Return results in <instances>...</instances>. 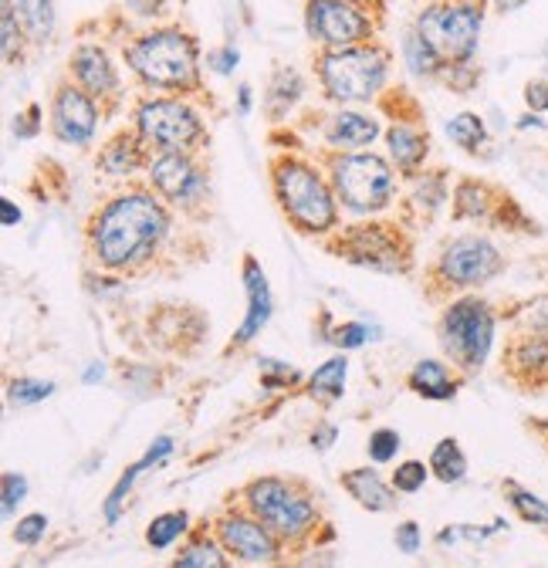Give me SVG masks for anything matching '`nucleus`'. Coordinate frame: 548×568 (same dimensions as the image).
Returning a JSON list of instances; mask_svg holds the SVG:
<instances>
[{"label":"nucleus","mask_w":548,"mask_h":568,"mask_svg":"<svg viewBox=\"0 0 548 568\" xmlns=\"http://www.w3.org/2000/svg\"><path fill=\"white\" fill-rule=\"evenodd\" d=\"M166 231H170L166 206L146 190H129L109 200L95 213L89 241L102 267L125 271L132 264H143L146 257H153Z\"/></svg>","instance_id":"obj_1"},{"label":"nucleus","mask_w":548,"mask_h":568,"mask_svg":"<svg viewBox=\"0 0 548 568\" xmlns=\"http://www.w3.org/2000/svg\"><path fill=\"white\" fill-rule=\"evenodd\" d=\"M125 64L146 89L190 92L200 85V44L180 28H153L125 44Z\"/></svg>","instance_id":"obj_2"},{"label":"nucleus","mask_w":548,"mask_h":568,"mask_svg":"<svg viewBox=\"0 0 548 568\" xmlns=\"http://www.w3.org/2000/svg\"><path fill=\"white\" fill-rule=\"evenodd\" d=\"M318 82L328 102L335 105H366L376 102L389 79V51L379 44H359L342 51H322L318 61Z\"/></svg>","instance_id":"obj_3"},{"label":"nucleus","mask_w":548,"mask_h":568,"mask_svg":"<svg viewBox=\"0 0 548 568\" xmlns=\"http://www.w3.org/2000/svg\"><path fill=\"white\" fill-rule=\"evenodd\" d=\"M274 193L288 221L305 234H325L338 221V196L335 186L305 160L282 156L274 163Z\"/></svg>","instance_id":"obj_4"},{"label":"nucleus","mask_w":548,"mask_h":568,"mask_svg":"<svg viewBox=\"0 0 548 568\" xmlns=\"http://www.w3.org/2000/svg\"><path fill=\"white\" fill-rule=\"evenodd\" d=\"M485 28V4L481 0H437L424 8L414 31L440 54L444 68L467 64L477 54Z\"/></svg>","instance_id":"obj_5"},{"label":"nucleus","mask_w":548,"mask_h":568,"mask_svg":"<svg viewBox=\"0 0 548 568\" xmlns=\"http://www.w3.org/2000/svg\"><path fill=\"white\" fill-rule=\"evenodd\" d=\"M332 186L349 213L369 217V213H379L393 203L396 173L376 153H338L332 160Z\"/></svg>","instance_id":"obj_6"},{"label":"nucleus","mask_w":548,"mask_h":568,"mask_svg":"<svg viewBox=\"0 0 548 568\" xmlns=\"http://www.w3.org/2000/svg\"><path fill=\"white\" fill-rule=\"evenodd\" d=\"M135 132L156 153H193L203 142V119L183 99H143L135 105Z\"/></svg>","instance_id":"obj_7"},{"label":"nucleus","mask_w":548,"mask_h":568,"mask_svg":"<svg viewBox=\"0 0 548 568\" xmlns=\"http://www.w3.org/2000/svg\"><path fill=\"white\" fill-rule=\"evenodd\" d=\"M440 338L447 355L467 373L481 369L495 345V312L481 298H460L447 308L440 322Z\"/></svg>","instance_id":"obj_8"},{"label":"nucleus","mask_w":548,"mask_h":568,"mask_svg":"<svg viewBox=\"0 0 548 568\" xmlns=\"http://www.w3.org/2000/svg\"><path fill=\"white\" fill-rule=\"evenodd\" d=\"M305 31L325 51H342V48L369 44V38L376 34V24L369 11L363 4H353V0H308Z\"/></svg>","instance_id":"obj_9"},{"label":"nucleus","mask_w":548,"mask_h":568,"mask_svg":"<svg viewBox=\"0 0 548 568\" xmlns=\"http://www.w3.org/2000/svg\"><path fill=\"white\" fill-rule=\"evenodd\" d=\"M247 505L251 511L257 515L261 525H267L271 531L278 535H305L315 521V508L308 497L295 494L288 484L274 480V477H264V480H254L247 487Z\"/></svg>","instance_id":"obj_10"},{"label":"nucleus","mask_w":548,"mask_h":568,"mask_svg":"<svg viewBox=\"0 0 548 568\" xmlns=\"http://www.w3.org/2000/svg\"><path fill=\"white\" fill-rule=\"evenodd\" d=\"M505 271L501 251L488 237H457L440 254V277L454 288H481V284L495 281Z\"/></svg>","instance_id":"obj_11"},{"label":"nucleus","mask_w":548,"mask_h":568,"mask_svg":"<svg viewBox=\"0 0 548 568\" xmlns=\"http://www.w3.org/2000/svg\"><path fill=\"white\" fill-rule=\"evenodd\" d=\"M102 125V109L99 99H92L85 89L64 82L58 85L54 99H51V132L58 135V142L64 146H92Z\"/></svg>","instance_id":"obj_12"},{"label":"nucleus","mask_w":548,"mask_h":568,"mask_svg":"<svg viewBox=\"0 0 548 568\" xmlns=\"http://www.w3.org/2000/svg\"><path fill=\"white\" fill-rule=\"evenodd\" d=\"M146 173L156 193L176 206H190L207 193V176H203V170L190 153H156L146 163Z\"/></svg>","instance_id":"obj_13"},{"label":"nucleus","mask_w":548,"mask_h":568,"mask_svg":"<svg viewBox=\"0 0 548 568\" xmlns=\"http://www.w3.org/2000/svg\"><path fill=\"white\" fill-rule=\"evenodd\" d=\"M338 251L349 261L373 267V271H396L399 267V237L393 234V227L383 224H366V227H353L346 237H342Z\"/></svg>","instance_id":"obj_14"},{"label":"nucleus","mask_w":548,"mask_h":568,"mask_svg":"<svg viewBox=\"0 0 548 568\" xmlns=\"http://www.w3.org/2000/svg\"><path fill=\"white\" fill-rule=\"evenodd\" d=\"M68 68H72V79L79 89H85L92 99H115L119 95V68L109 58V51L102 44H79L68 58Z\"/></svg>","instance_id":"obj_15"},{"label":"nucleus","mask_w":548,"mask_h":568,"mask_svg":"<svg viewBox=\"0 0 548 568\" xmlns=\"http://www.w3.org/2000/svg\"><path fill=\"white\" fill-rule=\"evenodd\" d=\"M379 132H383L379 119L359 109H338L325 122V142L338 153H363L379 139Z\"/></svg>","instance_id":"obj_16"},{"label":"nucleus","mask_w":548,"mask_h":568,"mask_svg":"<svg viewBox=\"0 0 548 568\" xmlns=\"http://www.w3.org/2000/svg\"><path fill=\"white\" fill-rule=\"evenodd\" d=\"M221 541L227 551H234L244 561H274L278 558V545H274L267 528H261V521L227 518L221 525Z\"/></svg>","instance_id":"obj_17"},{"label":"nucleus","mask_w":548,"mask_h":568,"mask_svg":"<svg viewBox=\"0 0 548 568\" xmlns=\"http://www.w3.org/2000/svg\"><path fill=\"white\" fill-rule=\"evenodd\" d=\"M244 288H247V318L234 335L237 345H247L254 335H261V328L271 318V288H267V277L254 257L244 261Z\"/></svg>","instance_id":"obj_18"},{"label":"nucleus","mask_w":548,"mask_h":568,"mask_svg":"<svg viewBox=\"0 0 548 568\" xmlns=\"http://www.w3.org/2000/svg\"><path fill=\"white\" fill-rule=\"evenodd\" d=\"M143 150H150L140 139V132H119L115 139L105 142V150L99 153V170L112 180L132 176L143 166Z\"/></svg>","instance_id":"obj_19"},{"label":"nucleus","mask_w":548,"mask_h":568,"mask_svg":"<svg viewBox=\"0 0 548 568\" xmlns=\"http://www.w3.org/2000/svg\"><path fill=\"white\" fill-rule=\"evenodd\" d=\"M386 142H389V156H393L396 170H403V173H417L430 150L427 132H420L409 122H393L386 132Z\"/></svg>","instance_id":"obj_20"},{"label":"nucleus","mask_w":548,"mask_h":568,"mask_svg":"<svg viewBox=\"0 0 548 568\" xmlns=\"http://www.w3.org/2000/svg\"><path fill=\"white\" fill-rule=\"evenodd\" d=\"M14 8L31 44H48L54 38V0H8Z\"/></svg>","instance_id":"obj_21"},{"label":"nucleus","mask_w":548,"mask_h":568,"mask_svg":"<svg viewBox=\"0 0 548 568\" xmlns=\"http://www.w3.org/2000/svg\"><path fill=\"white\" fill-rule=\"evenodd\" d=\"M342 484H346V490L356 497L363 508H369V511L393 508V490L379 480L376 470H349L346 477H342Z\"/></svg>","instance_id":"obj_22"},{"label":"nucleus","mask_w":548,"mask_h":568,"mask_svg":"<svg viewBox=\"0 0 548 568\" xmlns=\"http://www.w3.org/2000/svg\"><path fill=\"white\" fill-rule=\"evenodd\" d=\"M302 95H305V82H302L298 71H295V68H278V71H274L271 85H267L264 105H267V112H271L274 119H282V115L292 112V105H295Z\"/></svg>","instance_id":"obj_23"},{"label":"nucleus","mask_w":548,"mask_h":568,"mask_svg":"<svg viewBox=\"0 0 548 568\" xmlns=\"http://www.w3.org/2000/svg\"><path fill=\"white\" fill-rule=\"evenodd\" d=\"M508 363L521 376H548V338L545 335H521L508 348Z\"/></svg>","instance_id":"obj_24"},{"label":"nucleus","mask_w":548,"mask_h":568,"mask_svg":"<svg viewBox=\"0 0 548 568\" xmlns=\"http://www.w3.org/2000/svg\"><path fill=\"white\" fill-rule=\"evenodd\" d=\"M399 51H403V64L409 68V75H417V79H434V75H440V71H444L440 54H437L417 31H406V34H403Z\"/></svg>","instance_id":"obj_25"},{"label":"nucleus","mask_w":548,"mask_h":568,"mask_svg":"<svg viewBox=\"0 0 548 568\" xmlns=\"http://www.w3.org/2000/svg\"><path fill=\"white\" fill-rule=\"evenodd\" d=\"M409 386H414L420 396H427V399H450L454 396V379H450V373H447V366L444 363H437V359H424V363H417V369L409 373Z\"/></svg>","instance_id":"obj_26"},{"label":"nucleus","mask_w":548,"mask_h":568,"mask_svg":"<svg viewBox=\"0 0 548 568\" xmlns=\"http://www.w3.org/2000/svg\"><path fill=\"white\" fill-rule=\"evenodd\" d=\"M447 139L464 153H477L488 142V125L477 112H457L447 119Z\"/></svg>","instance_id":"obj_27"},{"label":"nucleus","mask_w":548,"mask_h":568,"mask_svg":"<svg viewBox=\"0 0 548 568\" xmlns=\"http://www.w3.org/2000/svg\"><path fill=\"white\" fill-rule=\"evenodd\" d=\"M346 373H349V363H346V355H335V359H328L325 366H318L308 379V389L312 396L318 399H338L342 389H346Z\"/></svg>","instance_id":"obj_28"},{"label":"nucleus","mask_w":548,"mask_h":568,"mask_svg":"<svg viewBox=\"0 0 548 568\" xmlns=\"http://www.w3.org/2000/svg\"><path fill=\"white\" fill-rule=\"evenodd\" d=\"M170 450H173V440H170V437H160V440H156V444L150 447V454H146V457H143L140 464H135V467H129V470H125V477H122V480L115 484V490L109 494V505H105V515H109V521H115V518H119L122 494H125V490L132 487V480H135V477H140V470H146V467L160 464V460H163V457H166Z\"/></svg>","instance_id":"obj_29"},{"label":"nucleus","mask_w":548,"mask_h":568,"mask_svg":"<svg viewBox=\"0 0 548 568\" xmlns=\"http://www.w3.org/2000/svg\"><path fill=\"white\" fill-rule=\"evenodd\" d=\"M430 470H434L444 484H457V480H464V474H467V460H464L460 444H457V440H440V444L434 447Z\"/></svg>","instance_id":"obj_30"},{"label":"nucleus","mask_w":548,"mask_h":568,"mask_svg":"<svg viewBox=\"0 0 548 568\" xmlns=\"http://www.w3.org/2000/svg\"><path fill=\"white\" fill-rule=\"evenodd\" d=\"M454 200H457V213H460V217H488V210L495 206L491 186L477 183V180H464L457 186Z\"/></svg>","instance_id":"obj_31"},{"label":"nucleus","mask_w":548,"mask_h":568,"mask_svg":"<svg viewBox=\"0 0 548 568\" xmlns=\"http://www.w3.org/2000/svg\"><path fill=\"white\" fill-rule=\"evenodd\" d=\"M170 568H227V558L214 541L203 538V541H193Z\"/></svg>","instance_id":"obj_32"},{"label":"nucleus","mask_w":548,"mask_h":568,"mask_svg":"<svg viewBox=\"0 0 548 568\" xmlns=\"http://www.w3.org/2000/svg\"><path fill=\"white\" fill-rule=\"evenodd\" d=\"M186 525H190V518H186V511H170V515H160L153 525H150V531H146V541L153 545V548H170L183 531H186Z\"/></svg>","instance_id":"obj_33"},{"label":"nucleus","mask_w":548,"mask_h":568,"mask_svg":"<svg viewBox=\"0 0 548 568\" xmlns=\"http://www.w3.org/2000/svg\"><path fill=\"white\" fill-rule=\"evenodd\" d=\"M508 501H511V508H515L528 525H548V505L541 501L538 494H531V490H525V487L508 484Z\"/></svg>","instance_id":"obj_34"},{"label":"nucleus","mask_w":548,"mask_h":568,"mask_svg":"<svg viewBox=\"0 0 548 568\" xmlns=\"http://www.w3.org/2000/svg\"><path fill=\"white\" fill-rule=\"evenodd\" d=\"M21 21H18V14H14V8L8 4H0V48H4V61L11 64L18 54H21Z\"/></svg>","instance_id":"obj_35"},{"label":"nucleus","mask_w":548,"mask_h":568,"mask_svg":"<svg viewBox=\"0 0 548 568\" xmlns=\"http://www.w3.org/2000/svg\"><path fill=\"white\" fill-rule=\"evenodd\" d=\"M51 393H54V383H41V379H14L11 383V403H18V406L41 403Z\"/></svg>","instance_id":"obj_36"},{"label":"nucleus","mask_w":548,"mask_h":568,"mask_svg":"<svg viewBox=\"0 0 548 568\" xmlns=\"http://www.w3.org/2000/svg\"><path fill=\"white\" fill-rule=\"evenodd\" d=\"M424 480H427V467L420 460H406L393 474V487L403 490V494H417L424 487Z\"/></svg>","instance_id":"obj_37"},{"label":"nucleus","mask_w":548,"mask_h":568,"mask_svg":"<svg viewBox=\"0 0 548 568\" xmlns=\"http://www.w3.org/2000/svg\"><path fill=\"white\" fill-rule=\"evenodd\" d=\"M396 450H399V434H396V430H376V434L369 437V457H373L376 464L393 460Z\"/></svg>","instance_id":"obj_38"},{"label":"nucleus","mask_w":548,"mask_h":568,"mask_svg":"<svg viewBox=\"0 0 548 568\" xmlns=\"http://www.w3.org/2000/svg\"><path fill=\"white\" fill-rule=\"evenodd\" d=\"M44 528H48V518H44V515H28V518L18 521L14 538H18L21 545H38V541L44 538Z\"/></svg>","instance_id":"obj_39"},{"label":"nucleus","mask_w":548,"mask_h":568,"mask_svg":"<svg viewBox=\"0 0 548 568\" xmlns=\"http://www.w3.org/2000/svg\"><path fill=\"white\" fill-rule=\"evenodd\" d=\"M207 64L217 71V75H231V71L241 64V51L234 48V44H224V48H214L211 54H207Z\"/></svg>","instance_id":"obj_40"},{"label":"nucleus","mask_w":548,"mask_h":568,"mask_svg":"<svg viewBox=\"0 0 548 568\" xmlns=\"http://www.w3.org/2000/svg\"><path fill=\"white\" fill-rule=\"evenodd\" d=\"M24 494H28V480L21 474H4V515H11L14 505L24 501Z\"/></svg>","instance_id":"obj_41"},{"label":"nucleus","mask_w":548,"mask_h":568,"mask_svg":"<svg viewBox=\"0 0 548 568\" xmlns=\"http://www.w3.org/2000/svg\"><path fill=\"white\" fill-rule=\"evenodd\" d=\"M525 105L528 112H548V79H531L525 85Z\"/></svg>","instance_id":"obj_42"},{"label":"nucleus","mask_w":548,"mask_h":568,"mask_svg":"<svg viewBox=\"0 0 548 568\" xmlns=\"http://www.w3.org/2000/svg\"><path fill=\"white\" fill-rule=\"evenodd\" d=\"M41 105H31L28 112H18L14 115V135L18 139H34L38 132H41Z\"/></svg>","instance_id":"obj_43"},{"label":"nucleus","mask_w":548,"mask_h":568,"mask_svg":"<svg viewBox=\"0 0 548 568\" xmlns=\"http://www.w3.org/2000/svg\"><path fill=\"white\" fill-rule=\"evenodd\" d=\"M366 338H369V328H366L363 322L342 325V328L335 332V345H342V348H359V345H363Z\"/></svg>","instance_id":"obj_44"},{"label":"nucleus","mask_w":548,"mask_h":568,"mask_svg":"<svg viewBox=\"0 0 548 568\" xmlns=\"http://www.w3.org/2000/svg\"><path fill=\"white\" fill-rule=\"evenodd\" d=\"M396 548L403 555H417L420 551V528L414 521H406V525L396 528Z\"/></svg>","instance_id":"obj_45"},{"label":"nucleus","mask_w":548,"mask_h":568,"mask_svg":"<svg viewBox=\"0 0 548 568\" xmlns=\"http://www.w3.org/2000/svg\"><path fill=\"white\" fill-rule=\"evenodd\" d=\"M125 4L140 14V18H156L163 8H166V0H125Z\"/></svg>","instance_id":"obj_46"},{"label":"nucleus","mask_w":548,"mask_h":568,"mask_svg":"<svg viewBox=\"0 0 548 568\" xmlns=\"http://www.w3.org/2000/svg\"><path fill=\"white\" fill-rule=\"evenodd\" d=\"M0 213H4V227H14L21 224V206H14V200H0Z\"/></svg>","instance_id":"obj_47"},{"label":"nucleus","mask_w":548,"mask_h":568,"mask_svg":"<svg viewBox=\"0 0 548 568\" xmlns=\"http://www.w3.org/2000/svg\"><path fill=\"white\" fill-rule=\"evenodd\" d=\"M332 440H335V426H322V430H315V434H312V444H315L318 450H328V447H332Z\"/></svg>","instance_id":"obj_48"},{"label":"nucleus","mask_w":548,"mask_h":568,"mask_svg":"<svg viewBox=\"0 0 548 568\" xmlns=\"http://www.w3.org/2000/svg\"><path fill=\"white\" fill-rule=\"evenodd\" d=\"M531 332L548 338V308H541V312H535V315H531Z\"/></svg>","instance_id":"obj_49"},{"label":"nucleus","mask_w":548,"mask_h":568,"mask_svg":"<svg viewBox=\"0 0 548 568\" xmlns=\"http://www.w3.org/2000/svg\"><path fill=\"white\" fill-rule=\"evenodd\" d=\"M528 4V0H495V11L498 14H515V11H521Z\"/></svg>","instance_id":"obj_50"},{"label":"nucleus","mask_w":548,"mask_h":568,"mask_svg":"<svg viewBox=\"0 0 548 568\" xmlns=\"http://www.w3.org/2000/svg\"><path fill=\"white\" fill-rule=\"evenodd\" d=\"M251 105H254V99H251V85H241V89H237V109H241V115H247V112H251Z\"/></svg>","instance_id":"obj_51"},{"label":"nucleus","mask_w":548,"mask_h":568,"mask_svg":"<svg viewBox=\"0 0 548 568\" xmlns=\"http://www.w3.org/2000/svg\"><path fill=\"white\" fill-rule=\"evenodd\" d=\"M518 129H545V122H541L538 112H525V115L518 119Z\"/></svg>","instance_id":"obj_52"},{"label":"nucleus","mask_w":548,"mask_h":568,"mask_svg":"<svg viewBox=\"0 0 548 568\" xmlns=\"http://www.w3.org/2000/svg\"><path fill=\"white\" fill-rule=\"evenodd\" d=\"M102 376H105L102 363H92V369H85V383H95V379H102Z\"/></svg>","instance_id":"obj_53"},{"label":"nucleus","mask_w":548,"mask_h":568,"mask_svg":"<svg viewBox=\"0 0 548 568\" xmlns=\"http://www.w3.org/2000/svg\"><path fill=\"white\" fill-rule=\"evenodd\" d=\"M353 4H363V8H369V4H376V0H353Z\"/></svg>","instance_id":"obj_54"},{"label":"nucleus","mask_w":548,"mask_h":568,"mask_svg":"<svg viewBox=\"0 0 548 568\" xmlns=\"http://www.w3.org/2000/svg\"><path fill=\"white\" fill-rule=\"evenodd\" d=\"M545 64H548V44H545Z\"/></svg>","instance_id":"obj_55"}]
</instances>
